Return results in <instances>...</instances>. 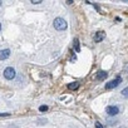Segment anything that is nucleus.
Returning <instances> with one entry per match:
<instances>
[{
  "instance_id": "obj_15",
  "label": "nucleus",
  "mask_w": 128,
  "mask_h": 128,
  "mask_svg": "<svg viewBox=\"0 0 128 128\" xmlns=\"http://www.w3.org/2000/svg\"><path fill=\"white\" fill-rule=\"evenodd\" d=\"M0 30H2V24H0Z\"/></svg>"
},
{
  "instance_id": "obj_12",
  "label": "nucleus",
  "mask_w": 128,
  "mask_h": 128,
  "mask_svg": "<svg viewBox=\"0 0 128 128\" xmlns=\"http://www.w3.org/2000/svg\"><path fill=\"white\" fill-rule=\"evenodd\" d=\"M96 128H104V127H103L99 122H96Z\"/></svg>"
},
{
  "instance_id": "obj_3",
  "label": "nucleus",
  "mask_w": 128,
  "mask_h": 128,
  "mask_svg": "<svg viewBox=\"0 0 128 128\" xmlns=\"http://www.w3.org/2000/svg\"><path fill=\"white\" fill-rule=\"evenodd\" d=\"M4 77H5L8 80L14 79V77H15V69H14V68H12V67L5 68V70H4Z\"/></svg>"
},
{
  "instance_id": "obj_10",
  "label": "nucleus",
  "mask_w": 128,
  "mask_h": 128,
  "mask_svg": "<svg viewBox=\"0 0 128 128\" xmlns=\"http://www.w3.org/2000/svg\"><path fill=\"white\" fill-rule=\"evenodd\" d=\"M122 96H123V97H126V98H128V87H127V88H124V89L122 90Z\"/></svg>"
},
{
  "instance_id": "obj_5",
  "label": "nucleus",
  "mask_w": 128,
  "mask_h": 128,
  "mask_svg": "<svg viewBox=\"0 0 128 128\" xmlns=\"http://www.w3.org/2000/svg\"><path fill=\"white\" fill-rule=\"evenodd\" d=\"M104 36H106V33L102 32V30H99V32H97V33L94 34V42L99 43V42H102V40L104 39Z\"/></svg>"
},
{
  "instance_id": "obj_6",
  "label": "nucleus",
  "mask_w": 128,
  "mask_h": 128,
  "mask_svg": "<svg viewBox=\"0 0 128 128\" xmlns=\"http://www.w3.org/2000/svg\"><path fill=\"white\" fill-rule=\"evenodd\" d=\"M10 56V49H3L0 50V60H5Z\"/></svg>"
},
{
  "instance_id": "obj_14",
  "label": "nucleus",
  "mask_w": 128,
  "mask_h": 128,
  "mask_svg": "<svg viewBox=\"0 0 128 128\" xmlns=\"http://www.w3.org/2000/svg\"><path fill=\"white\" fill-rule=\"evenodd\" d=\"M4 116H8L6 113H0V117H4Z\"/></svg>"
},
{
  "instance_id": "obj_11",
  "label": "nucleus",
  "mask_w": 128,
  "mask_h": 128,
  "mask_svg": "<svg viewBox=\"0 0 128 128\" xmlns=\"http://www.w3.org/2000/svg\"><path fill=\"white\" fill-rule=\"evenodd\" d=\"M39 110L40 112H46L48 110V106H40L39 107Z\"/></svg>"
},
{
  "instance_id": "obj_4",
  "label": "nucleus",
  "mask_w": 128,
  "mask_h": 128,
  "mask_svg": "<svg viewBox=\"0 0 128 128\" xmlns=\"http://www.w3.org/2000/svg\"><path fill=\"white\" fill-rule=\"evenodd\" d=\"M106 112H107L108 116H117V114L119 113V109H118V107H116V106H108L107 109H106Z\"/></svg>"
},
{
  "instance_id": "obj_1",
  "label": "nucleus",
  "mask_w": 128,
  "mask_h": 128,
  "mask_svg": "<svg viewBox=\"0 0 128 128\" xmlns=\"http://www.w3.org/2000/svg\"><path fill=\"white\" fill-rule=\"evenodd\" d=\"M53 24H54V28H55L56 30H59V32H62V30H64V29H67V26H68L67 20L63 19V18H55Z\"/></svg>"
},
{
  "instance_id": "obj_7",
  "label": "nucleus",
  "mask_w": 128,
  "mask_h": 128,
  "mask_svg": "<svg viewBox=\"0 0 128 128\" xmlns=\"http://www.w3.org/2000/svg\"><path fill=\"white\" fill-rule=\"evenodd\" d=\"M107 73L106 72H103V70H99L98 73H97V76H96V79H98V80H100V79H104V78H107Z\"/></svg>"
},
{
  "instance_id": "obj_13",
  "label": "nucleus",
  "mask_w": 128,
  "mask_h": 128,
  "mask_svg": "<svg viewBox=\"0 0 128 128\" xmlns=\"http://www.w3.org/2000/svg\"><path fill=\"white\" fill-rule=\"evenodd\" d=\"M32 3H33V4H40L42 0H32Z\"/></svg>"
},
{
  "instance_id": "obj_9",
  "label": "nucleus",
  "mask_w": 128,
  "mask_h": 128,
  "mask_svg": "<svg viewBox=\"0 0 128 128\" xmlns=\"http://www.w3.org/2000/svg\"><path fill=\"white\" fill-rule=\"evenodd\" d=\"M74 48H76V52H79L80 50V48H79V40L78 39L74 40Z\"/></svg>"
},
{
  "instance_id": "obj_8",
  "label": "nucleus",
  "mask_w": 128,
  "mask_h": 128,
  "mask_svg": "<svg viewBox=\"0 0 128 128\" xmlns=\"http://www.w3.org/2000/svg\"><path fill=\"white\" fill-rule=\"evenodd\" d=\"M78 87H79L78 83H70V84H68V88L69 89H77Z\"/></svg>"
},
{
  "instance_id": "obj_2",
  "label": "nucleus",
  "mask_w": 128,
  "mask_h": 128,
  "mask_svg": "<svg viewBox=\"0 0 128 128\" xmlns=\"http://www.w3.org/2000/svg\"><path fill=\"white\" fill-rule=\"evenodd\" d=\"M120 82H122V78L120 77H117L116 79H113V80H110V82H108L106 84V89H113V88L118 87L120 84Z\"/></svg>"
}]
</instances>
